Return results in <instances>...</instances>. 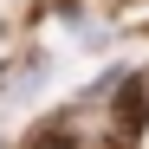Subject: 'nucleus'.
Instances as JSON below:
<instances>
[{
    "label": "nucleus",
    "instance_id": "nucleus-1",
    "mask_svg": "<svg viewBox=\"0 0 149 149\" xmlns=\"http://www.w3.org/2000/svg\"><path fill=\"white\" fill-rule=\"evenodd\" d=\"M143 110H149V78H130V91H123V136L143 123Z\"/></svg>",
    "mask_w": 149,
    "mask_h": 149
},
{
    "label": "nucleus",
    "instance_id": "nucleus-2",
    "mask_svg": "<svg viewBox=\"0 0 149 149\" xmlns=\"http://www.w3.org/2000/svg\"><path fill=\"white\" fill-rule=\"evenodd\" d=\"M26 149H84V136L71 130V123H45V130H39Z\"/></svg>",
    "mask_w": 149,
    "mask_h": 149
}]
</instances>
